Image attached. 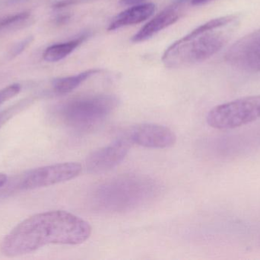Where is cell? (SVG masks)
I'll use <instances>...</instances> for the list:
<instances>
[{
  "instance_id": "obj_1",
  "label": "cell",
  "mask_w": 260,
  "mask_h": 260,
  "mask_svg": "<svg viewBox=\"0 0 260 260\" xmlns=\"http://www.w3.org/2000/svg\"><path fill=\"white\" fill-rule=\"evenodd\" d=\"M88 221L66 211H50L29 217L2 241L0 252L7 257L34 253L50 244L79 245L91 237Z\"/></svg>"
},
{
  "instance_id": "obj_2",
  "label": "cell",
  "mask_w": 260,
  "mask_h": 260,
  "mask_svg": "<svg viewBox=\"0 0 260 260\" xmlns=\"http://www.w3.org/2000/svg\"><path fill=\"white\" fill-rule=\"evenodd\" d=\"M154 180L142 176H124L99 186L94 194V206L104 211L123 212L146 203L157 193Z\"/></svg>"
},
{
  "instance_id": "obj_3",
  "label": "cell",
  "mask_w": 260,
  "mask_h": 260,
  "mask_svg": "<svg viewBox=\"0 0 260 260\" xmlns=\"http://www.w3.org/2000/svg\"><path fill=\"white\" fill-rule=\"evenodd\" d=\"M227 39L224 34L213 31L192 38H181L166 49L162 62L168 68H180L203 62L218 53Z\"/></svg>"
},
{
  "instance_id": "obj_4",
  "label": "cell",
  "mask_w": 260,
  "mask_h": 260,
  "mask_svg": "<svg viewBox=\"0 0 260 260\" xmlns=\"http://www.w3.org/2000/svg\"><path fill=\"white\" fill-rule=\"evenodd\" d=\"M117 105L118 99L112 95L81 96L62 105L60 108L61 119L68 126L85 131L103 122Z\"/></svg>"
},
{
  "instance_id": "obj_5",
  "label": "cell",
  "mask_w": 260,
  "mask_h": 260,
  "mask_svg": "<svg viewBox=\"0 0 260 260\" xmlns=\"http://www.w3.org/2000/svg\"><path fill=\"white\" fill-rule=\"evenodd\" d=\"M260 119V96H247L214 107L206 122L215 129H233Z\"/></svg>"
},
{
  "instance_id": "obj_6",
  "label": "cell",
  "mask_w": 260,
  "mask_h": 260,
  "mask_svg": "<svg viewBox=\"0 0 260 260\" xmlns=\"http://www.w3.org/2000/svg\"><path fill=\"white\" fill-rule=\"evenodd\" d=\"M82 166L79 163L67 162L42 166L28 171L20 182V187L24 190L49 187L70 181L79 176Z\"/></svg>"
},
{
  "instance_id": "obj_7",
  "label": "cell",
  "mask_w": 260,
  "mask_h": 260,
  "mask_svg": "<svg viewBox=\"0 0 260 260\" xmlns=\"http://www.w3.org/2000/svg\"><path fill=\"white\" fill-rule=\"evenodd\" d=\"M225 59L243 70L260 72V29L235 43L228 50Z\"/></svg>"
},
{
  "instance_id": "obj_8",
  "label": "cell",
  "mask_w": 260,
  "mask_h": 260,
  "mask_svg": "<svg viewBox=\"0 0 260 260\" xmlns=\"http://www.w3.org/2000/svg\"><path fill=\"white\" fill-rule=\"evenodd\" d=\"M130 149L127 137L119 138L113 143L91 153L85 160L87 170L93 174L106 172L118 166L126 158Z\"/></svg>"
},
{
  "instance_id": "obj_9",
  "label": "cell",
  "mask_w": 260,
  "mask_h": 260,
  "mask_svg": "<svg viewBox=\"0 0 260 260\" xmlns=\"http://www.w3.org/2000/svg\"><path fill=\"white\" fill-rule=\"evenodd\" d=\"M128 139L132 143L147 148L165 149L174 146L177 136L172 130L157 124L145 123L130 129Z\"/></svg>"
},
{
  "instance_id": "obj_10",
  "label": "cell",
  "mask_w": 260,
  "mask_h": 260,
  "mask_svg": "<svg viewBox=\"0 0 260 260\" xmlns=\"http://www.w3.org/2000/svg\"><path fill=\"white\" fill-rule=\"evenodd\" d=\"M180 13L177 6H171L162 11L154 18L145 24L134 36L132 38L133 42H142L149 39L160 31L169 27L178 21Z\"/></svg>"
},
{
  "instance_id": "obj_11",
  "label": "cell",
  "mask_w": 260,
  "mask_h": 260,
  "mask_svg": "<svg viewBox=\"0 0 260 260\" xmlns=\"http://www.w3.org/2000/svg\"><path fill=\"white\" fill-rule=\"evenodd\" d=\"M155 11V6L153 3H142L132 6L123 11L111 21L108 25V30L115 31L126 26L139 24L148 19Z\"/></svg>"
},
{
  "instance_id": "obj_12",
  "label": "cell",
  "mask_w": 260,
  "mask_h": 260,
  "mask_svg": "<svg viewBox=\"0 0 260 260\" xmlns=\"http://www.w3.org/2000/svg\"><path fill=\"white\" fill-rule=\"evenodd\" d=\"M100 70L91 69L74 76H67V77L57 78L52 82L53 90L56 94L64 95L71 93L73 90L83 83L87 79L91 78L94 75L97 74Z\"/></svg>"
},
{
  "instance_id": "obj_13",
  "label": "cell",
  "mask_w": 260,
  "mask_h": 260,
  "mask_svg": "<svg viewBox=\"0 0 260 260\" xmlns=\"http://www.w3.org/2000/svg\"><path fill=\"white\" fill-rule=\"evenodd\" d=\"M86 38V34H84L76 39L50 46L44 52V59L47 62H57L61 61L73 53Z\"/></svg>"
},
{
  "instance_id": "obj_14",
  "label": "cell",
  "mask_w": 260,
  "mask_h": 260,
  "mask_svg": "<svg viewBox=\"0 0 260 260\" xmlns=\"http://www.w3.org/2000/svg\"><path fill=\"white\" fill-rule=\"evenodd\" d=\"M235 19H236L235 15H227V16L220 17V18L210 20L205 24L199 26L198 27L189 32L188 35H186L183 38H192L194 37L199 36L202 34L206 33V32H212V31L215 30L218 27H223V26L230 24Z\"/></svg>"
},
{
  "instance_id": "obj_15",
  "label": "cell",
  "mask_w": 260,
  "mask_h": 260,
  "mask_svg": "<svg viewBox=\"0 0 260 260\" xmlns=\"http://www.w3.org/2000/svg\"><path fill=\"white\" fill-rule=\"evenodd\" d=\"M29 13L22 12V13L16 14V15H12V16L7 17V18L0 21V28L6 27V26L10 25V24H14V23L27 19Z\"/></svg>"
},
{
  "instance_id": "obj_16",
  "label": "cell",
  "mask_w": 260,
  "mask_h": 260,
  "mask_svg": "<svg viewBox=\"0 0 260 260\" xmlns=\"http://www.w3.org/2000/svg\"><path fill=\"white\" fill-rule=\"evenodd\" d=\"M32 38H26L24 41H23L22 42L20 43L18 45H17V47L14 49L13 50V55L14 56H17V55L21 53L23 50H24V49L27 47L29 44L31 42Z\"/></svg>"
},
{
  "instance_id": "obj_17",
  "label": "cell",
  "mask_w": 260,
  "mask_h": 260,
  "mask_svg": "<svg viewBox=\"0 0 260 260\" xmlns=\"http://www.w3.org/2000/svg\"><path fill=\"white\" fill-rule=\"evenodd\" d=\"M13 113V111H11V110H7V111L0 113V128L10 119L11 116H12Z\"/></svg>"
},
{
  "instance_id": "obj_18",
  "label": "cell",
  "mask_w": 260,
  "mask_h": 260,
  "mask_svg": "<svg viewBox=\"0 0 260 260\" xmlns=\"http://www.w3.org/2000/svg\"><path fill=\"white\" fill-rule=\"evenodd\" d=\"M85 1V0H62V1L58 2L55 6L56 8L63 7V6H70V5L76 4V3H81V2Z\"/></svg>"
},
{
  "instance_id": "obj_19",
  "label": "cell",
  "mask_w": 260,
  "mask_h": 260,
  "mask_svg": "<svg viewBox=\"0 0 260 260\" xmlns=\"http://www.w3.org/2000/svg\"><path fill=\"white\" fill-rule=\"evenodd\" d=\"M145 0H120V3L123 6H134L142 4Z\"/></svg>"
},
{
  "instance_id": "obj_20",
  "label": "cell",
  "mask_w": 260,
  "mask_h": 260,
  "mask_svg": "<svg viewBox=\"0 0 260 260\" xmlns=\"http://www.w3.org/2000/svg\"><path fill=\"white\" fill-rule=\"evenodd\" d=\"M7 180V176L6 174L0 172V188L3 187L6 184Z\"/></svg>"
},
{
  "instance_id": "obj_21",
  "label": "cell",
  "mask_w": 260,
  "mask_h": 260,
  "mask_svg": "<svg viewBox=\"0 0 260 260\" xmlns=\"http://www.w3.org/2000/svg\"><path fill=\"white\" fill-rule=\"evenodd\" d=\"M210 1H212V0H192L191 2V4L193 6H200V5L205 4V3H209Z\"/></svg>"
},
{
  "instance_id": "obj_22",
  "label": "cell",
  "mask_w": 260,
  "mask_h": 260,
  "mask_svg": "<svg viewBox=\"0 0 260 260\" xmlns=\"http://www.w3.org/2000/svg\"><path fill=\"white\" fill-rule=\"evenodd\" d=\"M192 0H176V4L177 5H182L185 4V3H191Z\"/></svg>"
},
{
  "instance_id": "obj_23",
  "label": "cell",
  "mask_w": 260,
  "mask_h": 260,
  "mask_svg": "<svg viewBox=\"0 0 260 260\" xmlns=\"http://www.w3.org/2000/svg\"><path fill=\"white\" fill-rule=\"evenodd\" d=\"M5 102H6V99H4L3 95H2V93H0V105H1L2 104L4 103Z\"/></svg>"
}]
</instances>
